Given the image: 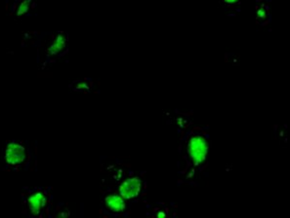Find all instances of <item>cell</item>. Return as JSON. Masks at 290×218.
<instances>
[{
	"mask_svg": "<svg viewBox=\"0 0 290 218\" xmlns=\"http://www.w3.org/2000/svg\"><path fill=\"white\" fill-rule=\"evenodd\" d=\"M3 158L9 167H20L28 161L29 152L23 142L12 140L5 146Z\"/></svg>",
	"mask_w": 290,
	"mask_h": 218,
	"instance_id": "2",
	"label": "cell"
},
{
	"mask_svg": "<svg viewBox=\"0 0 290 218\" xmlns=\"http://www.w3.org/2000/svg\"><path fill=\"white\" fill-rule=\"evenodd\" d=\"M49 202V195L45 189H34L26 195L24 205L26 211L31 216L40 215L47 207Z\"/></svg>",
	"mask_w": 290,
	"mask_h": 218,
	"instance_id": "1",
	"label": "cell"
},
{
	"mask_svg": "<svg viewBox=\"0 0 290 218\" xmlns=\"http://www.w3.org/2000/svg\"><path fill=\"white\" fill-rule=\"evenodd\" d=\"M64 46H65V40H64V38L62 36H60L52 44L51 48H50V53H51L52 55L58 54L60 51L62 50V48H64Z\"/></svg>",
	"mask_w": 290,
	"mask_h": 218,
	"instance_id": "6",
	"label": "cell"
},
{
	"mask_svg": "<svg viewBox=\"0 0 290 218\" xmlns=\"http://www.w3.org/2000/svg\"><path fill=\"white\" fill-rule=\"evenodd\" d=\"M103 203L107 210L114 213H121L125 210V201L117 193H108L103 198Z\"/></svg>",
	"mask_w": 290,
	"mask_h": 218,
	"instance_id": "5",
	"label": "cell"
},
{
	"mask_svg": "<svg viewBox=\"0 0 290 218\" xmlns=\"http://www.w3.org/2000/svg\"><path fill=\"white\" fill-rule=\"evenodd\" d=\"M207 147L205 136L197 134L190 137L188 144V155L195 165H199L205 160Z\"/></svg>",
	"mask_w": 290,
	"mask_h": 218,
	"instance_id": "3",
	"label": "cell"
},
{
	"mask_svg": "<svg viewBox=\"0 0 290 218\" xmlns=\"http://www.w3.org/2000/svg\"><path fill=\"white\" fill-rule=\"evenodd\" d=\"M240 0H223V2L228 6H234L238 4Z\"/></svg>",
	"mask_w": 290,
	"mask_h": 218,
	"instance_id": "7",
	"label": "cell"
},
{
	"mask_svg": "<svg viewBox=\"0 0 290 218\" xmlns=\"http://www.w3.org/2000/svg\"><path fill=\"white\" fill-rule=\"evenodd\" d=\"M143 189V181L139 177H130L127 178L122 184L120 185V196L124 200H132L137 198Z\"/></svg>",
	"mask_w": 290,
	"mask_h": 218,
	"instance_id": "4",
	"label": "cell"
}]
</instances>
